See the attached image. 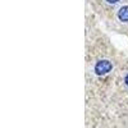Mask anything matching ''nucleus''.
I'll return each mask as SVG.
<instances>
[{"label":"nucleus","mask_w":128,"mask_h":128,"mask_svg":"<svg viewBox=\"0 0 128 128\" xmlns=\"http://www.w3.org/2000/svg\"><path fill=\"white\" fill-rule=\"evenodd\" d=\"M110 70H112V63L108 62V60H100L95 67V72H96V74H99V76H102V74L108 73Z\"/></svg>","instance_id":"f257e3e1"},{"label":"nucleus","mask_w":128,"mask_h":128,"mask_svg":"<svg viewBox=\"0 0 128 128\" xmlns=\"http://www.w3.org/2000/svg\"><path fill=\"white\" fill-rule=\"evenodd\" d=\"M118 18L122 22H128V6L120 8V10L118 12Z\"/></svg>","instance_id":"f03ea898"},{"label":"nucleus","mask_w":128,"mask_h":128,"mask_svg":"<svg viewBox=\"0 0 128 128\" xmlns=\"http://www.w3.org/2000/svg\"><path fill=\"white\" fill-rule=\"evenodd\" d=\"M108 3H110V4H114V3H116V2H119V0H106Z\"/></svg>","instance_id":"7ed1b4c3"},{"label":"nucleus","mask_w":128,"mask_h":128,"mask_svg":"<svg viewBox=\"0 0 128 128\" xmlns=\"http://www.w3.org/2000/svg\"><path fill=\"white\" fill-rule=\"evenodd\" d=\"M126 84L128 86V74H127V77H126Z\"/></svg>","instance_id":"20e7f679"}]
</instances>
